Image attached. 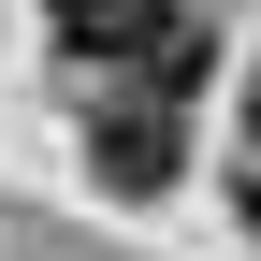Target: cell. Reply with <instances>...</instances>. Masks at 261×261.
I'll return each mask as SVG.
<instances>
[{"label":"cell","mask_w":261,"mask_h":261,"mask_svg":"<svg viewBox=\"0 0 261 261\" xmlns=\"http://www.w3.org/2000/svg\"><path fill=\"white\" fill-rule=\"evenodd\" d=\"M44 29H58V58L130 73V58H145V29H160V0H44Z\"/></svg>","instance_id":"cell-2"},{"label":"cell","mask_w":261,"mask_h":261,"mask_svg":"<svg viewBox=\"0 0 261 261\" xmlns=\"http://www.w3.org/2000/svg\"><path fill=\"white\" fill-rule=\"evenodd\" d=\"M232 218H247V232H261V160H247V189H232Z\"/></svg>","instance_id":"cell-3"},{"label":"cell","mask_w":261,"mask_h":261,"mask_svg":"<svg viewBox=\"0 0 261 261\" xmlns=\"http://www.w3.org/2000/svg\"><path fill=\"white\" fill-rule=\"evenodd\" d=\"M87 174H102L116 203H160V189L189 174V116L145 102V87H130V102H102V116H87Z\"/></svg>","instance_id":"cell-1"},{"label":"cell","mask_w":261,"mask_h":261,"mask_svg":"<svg viewBox=\"0 0 261 261\" xmlns=\"http://www.w3.org/2000/svg\"><path fill=\"white\" fill-rule=\"evenodd\" d=\"M247 130H261V116H247Z\"/></svg>","instance_id":"cell-4"}]
</instances>
